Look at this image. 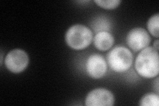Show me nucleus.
<instances>
[{"label": "nucleus", "mask_w": 159, "mask_h": 106, "mask_svg": "<svg viewBox=\"0 0 159 106\" xmlns=\"http://www.w3.org/2000/svg\"><path fill=\"white\" fill-rule=\"evenodd\" d=\"M159 97L158 95L155 93H148L143 95L140 100L141 106H158Z\"/></svg>", "instance_id": "9d476101"}, {"label": "nucleus", "mask_w": 159, "mask_h": 106, "mask_svg": "<svg viewBox=\"0 0 159 106\" xmlns=\"http://www.w3.org/2000/svg\"><path fill=\"white\" fill-rule=\"evenodd\" d=\"M154 48L156 49L157 50H158V40H156V41H155V43H154Z\"/></svg>", "instance_id": "f8f14e48"}, {"label": "nucleus", "mask_w": 159, "mask_h": 106, "mask_svg": "<svg viewBox=\"0 0 159 106\" xmlns=\"http://www.w3.org/2000/svg\"><path fill=\"white\" fill-rule=\"evenodd\" d=\"M115 102L113 94L107 89L97 88L87 95L85 104L87 106H112Z\"/></svg>", "instance_id": "423d86ee"}, {"label": "nucleus", "mask_w": 159, "mask_h": 106, "mask_svg": "<svg viewBox=\"0 0 159 106\" xmlns=\"http://www.w3.org/2000/svg\"><path fill=\"white\" fill-rule=\"evenodd\" d=\"M93 43L97 49L102 51L111 48L114 43L113 35L107 31H100L93 37Z\"/></svg>", "instance_id": "6e6552de"}, {"label": "nucleus", "mask_w": 159, "mask_h": 106, "mask_svg": "<svg viewBox=\"0 0 159 106\" xmlns=\"http://www.w3.org/2000/svg\"><path fill=\"white\" fill-rule=\"evenodd\" d=\"M147 29L152 36L158 37V25H159V15L157 13L151 16L147 21Z\"/></svg>", "instance_id": "1a4fd4ad"}, {"label": "nucleus", "mask_w": 159, "mask_h": 106, "mask_svg": "<svg viewBox=\"0 0 159 106\" xmlns=\"http://www.w3.org/2000/svg\"><path fill=\"white\" fill-rule=\"evenodd\" d=\"M93 34L90 29L83 25H74L70 27L65 35L66 44L72 49L83 50L92 41Z\"/></svg>", "instance_id": "f03ea898"}, {"label": "nucleus", "mask_w": 159, "mask_h": 106, "mask_svg": "<svg viewBox=\"0 0 159 106\" xmlns=\"http://www.w3.org/2000/svg\"><path fill=\"white\" fill-rule=\"evenodd\" d=\"M107 62L109 67L117 72H125L133 64V55L127 48L117 46L107 54Z\"/></svg>", "instance_id": "7ed1b4c3"}, {"label": "nucleus", "mask_w": 159, "mask_h": 106, "mask_svg": "<svg viewBox=\"0 0 159 106\" xmlns=\"http://www.w3.org/2000/svg\"><path fill=\"white\" fill-rule=\"evenodd\" d=\"M151 37L145 29L136 27L131 29L127 36L128 46L134 51H139L148 46Z\"/></svg>", "instance_id": "39448f33"}, {"label": "nucleus", "mask_w": 159, "mask_h": 106, "mask_svg": "<svg viewBox=\"0 0 159 106\" xmlns=\"http://www.w3.org/2000/svg\"><path fill=\"white\" fill-rule=\"evenodd\" d=\"M94 3H96L99 7L106 9H113L117 7L121 1L119 0H109V1H103V0H95Z\"/></svg>", "instance_id": "9b49d317"}, {"label": "nucleus", "mask_w": 159, "mask_h": 106, "mask_svg": "<svg viewBox=\"0 0 159 106\" xmlns=\"http://www.w3.org/2000/svg\"><path fill=\"white\" fill-rule=\"evenodd\" d=\"M86 71L89 76L93 78H102L107 72V64L105 58L100 54H92L87 60Z\"/></svg>", "instance_id": "0eeeda50"}, {"label": "nucleus", "mask_w": 159, "mask_h": 106, "mask_svg": "<svg viewBox=\"0 0 159 106\" xmlns=\"http://www.w3.org/2000/svg\"><path fill=\"white\" fill-rule=\"evenodd\" d=\"M135 68L137 72L146 78L157 76L159 72L158 51L152 47L141 50L135 60Z\"/></svg>", "instance_id": "f257e3e1"}, {"label": "nucleus", "mask_w": 159, "mask_h": 106, "mask_svg": "<svg viewBox=\"0 0 159 106\" xmlns=\"http://www.w3.org/2000/svg\"><path fill=\"white\" fill-rule=\"evenodd\" d=\"M27 53L21 49L11 50L5 58V64L7 68L13 73H20L25 70L29 64Z\"/></svg>", "instance_id": "20e7f679"}]
</instances>
